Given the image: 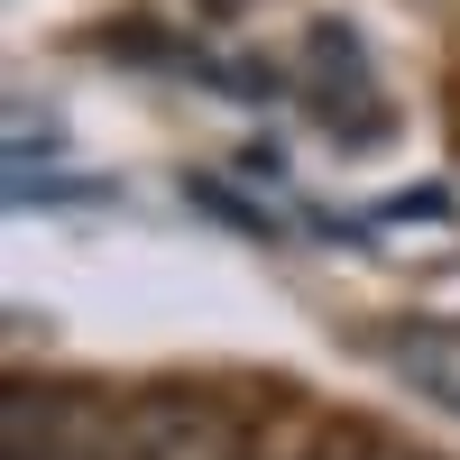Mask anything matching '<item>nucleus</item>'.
Masks as SVG:
<instances>
[{
	"mask_svg": "<svg viewBox=\"0 0 460 460\" xmlns=\"http://www.w3.org/2000/svg\"><path fill=\"white\" fill-rule=\"evenodd\" d=\"M111 460H249V433L221 396H194V387H157L120 414L111 433Z\"/></svg>",
	"mask_w": 460,
	"mask_h": 460,
	"instance_id": "1",
	"label": "nucleus"
},
{
	"mask_svg": "<svg viewBox=\"0 0 460 460\" xmlns=\"http://www.w3.org/2000/svg\"><path fill=\"white\" fill-rule=\"evenodd\" d=\"M396 377L424 405L460 414V314H433V323H405L396 332Z\"/></svg>",
	"mask_w": 460,
	"mask_h": 460,
	"instance_id": "2",
	"label": "nucleus"
}]
</instances>
